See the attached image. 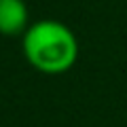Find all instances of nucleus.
I'll list each match as a JSON object with an SVG mask.
<instances>
[{"label":"nucleus","mask_w":127,"mask_h":127,"mask_svg":"<svg viewBox=\"0 0 127 127\" xmlns=\"http://www.w3.org/2000/svg\"><path fill=\"white\" fill-rule=\"evenodd\" d=\"M28 6L23 0H0V34L17 36L28 30Z\"/></svg>","instance_id":"f03ea898"},{"label":"nucleus","mask_w":127,"mask_h":127,"mask_svg":"<svg viewBox=\"0 0 127 127\" xmlns=\"http://www.w3.org/2000/svg\"><path fill=\"white\" fill-rule=\"evenodd\" d=\"M23 55L32 68L42 74H64L78 59L74 32L57 19H40L23 34Z\"/></svg>","instance_id":"f257e3e1"}]
</instances>
